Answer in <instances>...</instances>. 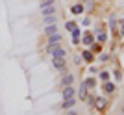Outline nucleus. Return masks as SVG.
<instances>
[{
  "instance_id": "11",
  "label": "nucleus",
  "mask_w": 124,
  "mask_h": 115,
  "mask_svg": "<svg viewBox=\"0 0 124 115\" xmlns=\"http://www.w3.org/2000/svg\"><path fill=\"white\" fill-rule=\"evenodd\" d=\"M70 11H72L74 15H78V13H82V11H83V6H82V4H76V6H72V8H70Z\"/></svg>"
},
{
  "instance_id": "21",
  "label": "nucleus",
  "mask_w": 124,
  "mask_h": 115,
  "mask_svg": "<svg viewBox=\"0 0 124 115\" xmlns=\"http://www.w3.org/2000/svg\"><path fill=\"white\" fill-rule=\"evenodd\" d=\"M119 26H120V35H124V19L119 22Z\"/></svg>"
},
{
  "instance_id": "6",
  "label": "nucleus",
  "mask_w": 124,
  "mask_h": 115,
  "mask_svg": "<svg viewBox=\"0 0 124 115\" xmlns=\"http://www.w3.org/2000/svg\"><path fill=\"white\" fill-rule=\"evenodd\" d=\"M41 13H43V17H45V15H54V13H56V6H46V8H41Z\"/></svg>"
},
{
  "instance_id": "17",
  "label": "nucleus",
  "mask_w": 124,
  "mask_h": 115,
  "mask_svg": "<svg viewBox=\"0 0 124 115\" xmlns=\"http://www.w3.org/2000/svg\"><path fill=\"white\" fill-rule=\"evenodd\" d=\"M100 78H102V82H108V80H109V73H106V71H104V73L100 74Z\"/></svg>"
},
{
  "instance_id": "22",
  "label": "nucleus",
  "mask_w": 124,
  "mask_h": 115,
  "mask_svg": "<svg viewBox=\"0 0 124 115\" xmlns=\"http://www.w3.org/2000/svg\"><path fill=\"white\" fill-rule=\"evenodd\" d=\"M85 85H87V87H93V85H94V80H87V82H85Z\"/></svg>"
},
{
  "instance_id": "5",
  "label": "nucleus",
  "mask_w": 124,
  "mask_h": 115,
  "mask_svg": "<svg viewBox=\"0 0 124 115\" xmlns=\"http://www.w3.org/2000/svg\"><path fill=\"white\" fill-rule=\"evenodd\" d=\"M59 41H61V33H59V32L48 35V45H56V43H59Z\"/></svg>"
},
{
  "instance_id": "7",
  "label": "nucleus",
  "mask_w": 124,
  "mask_h": 115,
  "mask_svg": "<svg viewBox=\"0 0 124 115\" xmlns=\"http://www.w3.org/2000/svg\"><path fill=\"white\" fill-rule=\"evenodd\" d=\"M72 82H74L72 74H65V76H63V85H65V87H67V85H72Z\"/></svg>"
},
{
  "instance_id": "2",
  "label": "nucleus",
  "mask_w": 124,
  "mask_h": 115,
  "mask_svg": "<svg viewBox=\"0 0 124 115\" xmlns=\"http://www.w3.org/2000/svg\"><path fill=\"white\" fill-rule=\"evenodd\" d=\"M56 22H57L56 13H54V15H45V17H43V24H45V26H48V24H56Z\"/></svg>"
},
{
  "instance_id": "15",
  "label": "nucleus",
  "mask_w": 124,
  "mask_h": 115,
  "mask_svg": "<svg viewBox=\"0 0 124 115\" xmlns=\"http://www.w3.org/2000/svg\"><path fill=\"white\" fill-rule=\"evenodd\" d=\"M78 37H80V32L74 28V30H72V39H74V43H78Z\"/></svg>"
},
{
  "instance_id": "9",
  "label": "nucleus",
  "mask_w": 124,
  "mask_h": 115,
  "mask_svg": "<svg viewBox=\"0 0 124 115\" xmlns=\"http://www.w3.org/2000/svg\"><path fill=\"white\" fill-rule=\"evenodd\" d=\"M45 32H46L48 35H50V33H56V32H57V26H56V24H48V26H45Z\"/></svg>"
},
{
  "instance_id": "8",
  "label": "nucleus",
  "mask_w": 124,
  "mask_h": 115,
  "mask_svg": "<svg viewBox=\"0 0 124 115\" xmlns=\"http://www.w3.org/2000/svg\"><path fill=\"white\" fill-rule=\"evenodd\" d=\"M63 110H70V108H74V99H69V100H63L61 104Z\"/></svg>"
},
{
  "instance_id": "16",
  "label": "nucleus",
  "mask_w": 124,
  "mask_h": 115,
  "mask_svg": "<svg viewBox=\"0 0 124 115\" xmlns=\"http://www.w3.org/2000/svg\"><path fill=\"white\" fill-rule=\"evenodd\" d=\"M46 6H54V0H43L41 8H46Z\"/></svg>"
},
{
  "instance_id": "14",
  "label": "nucleus",
  "mask_w": 124,
  "mask_h": 115,
  "mask_svg": "<svg viewBox=\"0 0 124 115\" xmlns=\"http://www.w3.org/2000/svg\"><path fill=\"white\" fill-rule=\"evenodd\" d=\"M83 59H85V61H93V54L85 50V52H83Z\"/></svg>"
},
{
  "instance_id": "12",
  "label": "nucleus",
  "mask_w": 124,
  "mask_h": 115,
  "mask_svg": "<svg viewBox=\"0 0 124 115\" xmlns=\"http://www.w3.org/2000/svg\"><path fill=\"white\" fill-rule=\"evenodd\" d=\"M104 91H106V93H111V91H115V85L111 84V82H106V85H104Z\"/></svg>"
},
{
  "instance_id": "3",
  "label": "nucleus",
  "mask_w": 124,
  "mask_h": 115,
  "mask_svg": "<svg viewBox=\"0 0 124 115\" xmlns=\"http://www.w3.org/2000/svg\"><path fill=\"white\" fill-rule=\"evenodd\" d=\"M94 106H96V110H98V111H104V110H106V106H108V102H106V99L98 97V99L94 100Z\"/></svg>"
},
{
  "instance_id": "23",
  "label": "nucleus",
  "mask_w": 124,
  "mask_h": 115,
  "mask_svg": "<svg viewBox=\"0 0 124 115\" xmlns=\"http://www.w3.org/2000/svg\"><path fill=\"white\" fill-rule=\"evenodd\" d=\"M69 115H76V111H70V110H69Z\"/></svg>"
},
{
  "instance_id": "24",
  "label": "nucleus",
  "mask_w": 124,
  "mask_h": 115,
  "mask_svg": "<svg viewBox=\"0 0 124 115\" xmlns=\"http://www.w3.org/2000/svg\"><path fill=\"white\" fill-rule=\"evenodd\" d=\"M122 113H124V104H122Z\"/></svg>"
},
{
  "instance_id": "18",
  "label": "nucleus",
  "mask_w": 124,
  "mask_h": 115,
  "mask_svg": "<svg viewBox=\"0 0 124 115\" xmlns=\"http://www.w3.org/2000/svg\"><path fill=\"white\" fill-rule=\"evenodd\" d=\"M96 39H98L100 43H104L106 41V33H104V32H98V37H96Z\"/></svg>"
},
{
  "instance_id": "4",
  "label": "nucleus",
  "mask_w": 124,
  "mask_h": 115,
  "mask_svg": "<svg viewBox=\"0 0 124 115\" xmlns=\"http://www.w3.org/2000/svg\"><path fill=\"white\" fill-rule=\"evenodd\" d=\"M65 65H67V63H65V58H54V67H56L57 71H63Z\"/></svg>"
},
{
  "instance_id": "1",
  "label": "nucleus",
  "mask_w": 124,
  "mask_h": 115,
  "mask_svg": "<svg viewBox=\"0 0 124 115\" xmlns=\"http://www.w3.org/2000/svg\"><path fill=\"white\" fill-rule=\"evenodd\" d=\"M69 99H74V89L72 85H67L63 89V100H69Z\"/></svg>"
},
{
  "instance_id": "19",
  "label": "nucleus",
  "mask_w": 124,
  "mask_h": 115,
  "mask_svg": "<svg viewBox=\"0 0 124 115\" xmlns=\"http://www.w3.org/2000/svg\"><path fill=\"white\" fill-rule=\"evenodd\" d=\"M93 50H94V52H100V50H102V45L94 43V45H93Z\"/></svg>"
},
{
  "instance_id": "10",
  "label": "nucleus",
  "mask_w": 124,
  "mask_h": 115,
  "mask_svg": "<svg viewBox=\"0 0 124 115\" xmlns=\"http://www.w3.org/2000/svg\"><path fill=\"white\" fill-rule=\"evenodd\" d=\"M82 41H83V45H93V41H94V39H93V35H91V33H85Z\"/></svg>"
},
{
  "instance_id": "13",
  "label": "nucleus",
  "mask_w": 124,
  "mask_h": 115,
  "mask_svg": "<svg viewBox=\"0 0 124 115\" xmlns=\"http://www.w3.org/2000/svg\"><path fill=\"white\" fill-rule=\"evenodd\" d=\"M85 89H87V85H85V82H83V84H82V89H80V97H82L83 100L87 99V95H85Z\"/></svg>"
},
{
  "instance_id": "20",
  "label": "nucleus",
  "mask_w": 124,
  "mask_h": 115,
  "mask_svg": "<svg viewBox=\"0 0 124 115\" xmlns=\"http://www.w3.org/2000/svg\"><path fill=\"white\" fill-rule=\"evenodd\" d=\"M65 26H67V30H69V32H72L74 28H76V26H74V22H67V24H65Z\"/></svg>"
}]
</instances>
